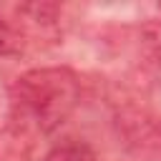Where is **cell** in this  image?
Here are the masks:
<instances>
[{
	"instance_id": "2",
	"label": "cell",
	"mask_w": 161,
	"mask_h": 161,
	"mask_svg": "<svg viewBox=\"0 0 161 161\" xmlns=\"http://www.w3.org/2000/svg\"><path fill=\"white\" fill-rule=\"evenodd\" d=\"M43 161H96V153L80 138H63L50 146Z\"/></svg>"
},
{
	"instance_id": "3",
	"label": "cell",
	"mask_w": 161,
	"mask_h": 161,
	"mask_svg": "<svg viewBox=\"0 0 161 161\" xmlns=\"http://www.w3.org/2000/svg\"><path fill=\"white\" fill-rule=\"evenodd\" d=\"M23 48V35L15 23H10L5 15H0V55H13Z\"/></svg>"
},
{
	"instance_id": "1",
	"label": "cell",
	"mask_w": 161,
	"mask_h": 161,
	"mask_svg": "<svg viewBox=\"0 0 161 161\" xmlns=\"http://www.w3.org/2000/svg\"><path fill=\"white\" fill-rule=\"evenodd\" d=\"M13 108L20 128L33 133H50L78 106L80 86L68 68H33L10 86Z\"/></svg>"
}]
</instances>
